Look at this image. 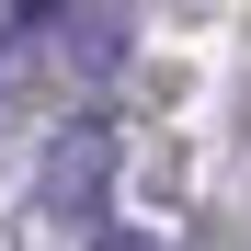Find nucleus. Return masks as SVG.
I'll list each match as a JSON object with an SVG mask.
<instances>
[{
    "label": "nucleus",
    "instance_id": "nucleus-1",
    "mask_svg": "<svg viewBox=\"0 0 251 251\" xmlns=\"http://www.w3.org/2000/svg\"><path fill=\"white\" fill-rule=\"evenodd\" d=\"M12 34H46L57 69H80V80L126 69V12H12Z\"/></svg>",
    "mask_w": 251,
    "mask_h": 251
},
{
    "label": "nucleus",
    "instance_id": "nucleus-2",
    "mask_svg": "<svg viewBox=\"0 0 251 251\" xmlns=\"http://www.w3.org/2000/svg\"><path fill=\"white\" fill-rule=\"evenodd\" d=\"M103 183H114V137H103V126H57V137H46V205H57V217H92Z\"/></svg>",
    "mask_w": 251,
    "mask_h": 251
},
{
    "label": "nucleus",
    "instance_id": "nucleus-3",
    "mask_svg": "<svg viewBox=\"0 0 251 251\" xmlns=\"http://www.w3.org/2000/svg\"><path fill=\"white\" fill-rule=\"evenodd\" d=\"M92 251H172V240H149V228H103Z\"/></svg>",
    "mask_w": 251,
    "mask_h": 251
}]
</instances>
